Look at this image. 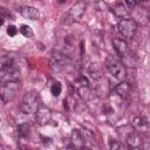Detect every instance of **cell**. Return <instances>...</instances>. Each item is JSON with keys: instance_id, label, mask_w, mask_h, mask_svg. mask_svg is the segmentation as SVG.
Returning a JSON list of instances; mask_svg holds the SVG:
<instances>
[{"instance_id": "obj_1", "label": "cell", "mask_w": 150, "mask_h": 150, "mask_svg": "<svg viewBox=\"0 0 150 150\" xmlns=\"http://www.w3.org/2000/svg\"><path fill=\"white\" fill-rule=\"evenodd\" d=\"M41 105L42 104L40 94L36 90H29L23 95L20 108L25 115H33L38 111Z\"/></svg>"}, {"instance_id": "obj_2", "label": "cell", "mask_w": 150, "mask_h": 150, "mask_svg": "<svg viewBox=\"0 0 150 150\" xmlns=\"http://www.w3.org/2000/svg\"><path fill=\"white\" fill-rule=\"evenodd\" d=\"M20 81L16 80V81H9V82H6V83H1V87H0V96H1V100L5 104L12 102L19 90H20Z\"/></svg>"}, {"instance_id": "obj_3", "label": "cell", "mask_w": 150, "mask_h": 150, "mask_svg": "<svg viewBox=\"0 0 150 150\" xmlns=\"http://www.w3.org/2000/svg\"><path fill=\"white\" fill-rule=\"evenodd\" d=\"M117 30L122 35L123 39L130 40L135 36V34L137 32V22L132 18L121 19L117 23Z\"/></svg>"}, {"instance_id": "obj_4", "label": "cell", "mask_w": 150, "mask_h": 150, "mask_svg": "<svg viewBox=\"0 0 150 150\" xmlns=\"http://www.w3.org/2000/svg\"><path fill=\"white\" fill-rule=\"evenodd\" d=\"M105 68L116 79V80H120V81H123L127 76V69L124 67V64L122 62H120L118 60H116L115 57L112 56H109L107 60H105Z\"/></svg>"}, {"instance_id": "obj_5", "label": "cell", "mask_w": 150, "mask_h": 150, "mask_svg": "<svg viewBox=\"0 0 150 150\" xmlns=\"http://www.w3.org/2000/svg\"><path fill=\"white\" fill-rule=\"evenodd\" d=\"M68 63V56L60 50H52L49 55V66L53 71L62 70Z\"/></svg>"}, {"instance_id": "obj_6", "label": "cell", "mask_w": 150, "mask_h": 150, "mask_svg": "<svg viewBox=\"0 0 150 150\" xmlns=\"http://www.w3.org/2000/svg\"><path fill=\"white\" fill-rule=\"evenodd\" d=\"M73 88L81 98H83V100L88 98V96L90 94V84H89V81L87 77L80 76V77L75 79L73 81Z\"/></svg>"}, {"instance_id": "obj_7", "label": "cell", "mask_w": 150, "mask_h": 150, "mask_svg": "<svg viewBox=\"0 0 150 150\" xmlns=\"http://www.w3.org/2000/svg\"><path fill=\"white\" fill-rule=\"evenodd\" d=\"M87 2L86 1H77L75 5H73L68 12V19L70 22H77L82 19L84 12H86Z\"/></svg>"}, {"instance_id": "obj_8", "label": "cell", "mask_w": 150, "mask_h": 150, "mask_svg": "<svg viewBox=\"0 0 150 150\" xmlns=\"http://www.w3.org/2000/svg\"><path fill=\"white\" fill-rule=\"evenodd\" d=\"M52 120V110L45 105H41L35 112V122L40 127L47 125Z\"/></svg>"}, {"instance_id": "obj_9", "label": "cell", "mask_w": 150, "mask_h": 150, "mask_svg": "<svg viewBox=\"0 0 150 150\" xmlns=\"http://www.w3.org/2000/svg\"><path fill=\"white\" fill-rule=\"evenodd\" d=\"M86 138L83 136V134L77 130V129H74L73 132H71V136H70V143H71V146L73 148H76V149H82L86 146Z\"/></svg>"}, {"instance_id": "obj_10", "label": "cell", "mask_w": 150, "mask_h": 150, "mask_svg": "<svg viewBox=\"0 0 150 150\" xmlns=\"http://www.w3.org/2000/svg\"><path fill=\"white\" fill-rule=\"evenodd\" d=\"M18 11L25 19H28V20H38L40 18L39 9L32 6H21Z\"/></svg>"}, {"instance_id": "obj_11", "label": "cell", "mask_w": 150, "mask_h": 150, "mask_svg": "<svg viewBox=\"0 0 150 150\" xmlns=\"http://www.w3.org/2000/svg\"><path fill=\"white\" fill-rule=\"evenodd\" d=\"M112 46L116 50V53L123 57L127 53H128V43L125 42L124 39H120V38H114L112 39Z\"/></svg>"}, {"instance_id": "obj_12", "label": "cell", "mask_w": 150, "mask_h": 150, "mask_svg": "<svg viewBox=\"0 0 150 150\" xmlns=\"http://www.w3.org/2000/svg\"><path fill=\"white\" fill-rule=\"evenodd\" d=\"M125 142H127V146L130 149H139L142 146V139H141L139 135L134 131L127 136Z\"/></svg>"}, {"instance_id": "obj_13", "label": "cell", "mask_w": 150, "mask_h": 150, "mask_svg": "<svg viewBox=\"0 0 150 150\" xmlns=\"http://www.w3.org/2000/svg\"><path fill=\"white\" fill-rule=\"evenodd\" d=\"M115 91L116 94L122 97V98H128L129 93H130V84L125 81H121L116 87H115Z\"/></svg>"}, {"instance_id": "obj_14", "label": "cell", "mask_w": 150, "mask_h": 150, "mask_svg": "<svg viewBox=\"0 0 150 150\" xmlns=\"http://www.w3.org/2000/svg\"><path fill=\"white\" fill-rule=\"evenodd\" d=\"M131 124H132L134 129H136V130L139 131V132H144V131L148 130V122H146L145 118H143V117H141V116L135 117V118L132 120Z\"/></svg>"}, {"instance_id": "obj_15", "label": "cell", "mask_w": 150, "mask_h": 150, "mask_svg": "<svg viewBox=\"0 0 150 150\" xmlns=\"http://www.w3.org/2000/svg\"><path fill=\"white\" fill-rule=\"evenodd\" d=\"M88 5H90L97 12H107L109 9L107 2L104 0H86Z\"/></svg>"}, {"instance_id": "obj_16", "label": "cell", "mask_w": 150, "mask_h": 150, "mask_svg": "<svg viewBox=\"0 0 150 150\" xmlns=\"http://www.w3.org/2000/svg\"><path fill=\"white\" fill-rule=\"evenodd\" d=\"M16 134H18V137L20 139H26L29 137V134H30V128L27 123H22L18 127V130H16Z\"/></svg>"}, {"instance_id": "obj_17", "label": "cell", "mask_w": 150, "mask_h": 150, "mask_svg": "<svg viewBox=\"0 0 150 150\" xmlns=\"http://www.w3.org/2000/svg\"><path fill=\"white\" fill-rule=\"evenodd\" d=\"M111 11L114 12V14H115L117 18H121V19L127 18V15H128V13H129L128 9L125 8V6H123L122 4H117V5L112 6Z\"/></svg>"}, {"instance_id": "obj_18", "label": "cell", "mask_w": 150, "mask_h": 150, "mask_svg": "<svg viewBox=\"0 0 150 150\" xmlns=\"http://www.w3.org/2000/svg\"><path fill=\"white\" fill-rule=\"evenodd\" d=\"M61 91H62V86H61V83H60L59 81H54V82L50 84V93H52V95L55 96V97H57V96H60Z\"/></svg>"}, {"instance_id": "obj_19", "label": "cell", "mask_w": 150, "mask_h": 150, "mask_svg": "<svg viewBox=\"0 0 150 150\" xmlns=\"http://www.w3.org/2000/svg\"><path fill=\"white\" fill-rule=\"evenodd\" d=\"M19 30H20V33L25 38H33V35H34V32H33L32 27L28 26V25H21L20 28H19Z\"/></svg>"}, {"instance_id": "obj_20", "label": "cell", "mask_w": 150, "mask_h": 150, "mask_svg": "<svg viewBox=\"0 0 150 150\" xmlns=\"http://www.w3.org/2000/svg\"><path fill=\"white\" fill-rule=\"evenodd\" d=\"M63 103H64V108H66L67 110H71V109H74L76 101H75V98H74L73 96H68V97L64 98Z\"/></svg>"}, {"instance_id": "obj_21", "label": "cell", "mask_w": 150, "mask_h": 150, "mask_svg": "<svg viewBox=\"0 0 150 150\" xmlns=\"http://www.w3.org/2000/svg\"><path fill=\"white\" fill-rule=\"evenodd\" d=\"M109 148L110 149H123L124 148V145L122 144V143H120L118 141H116V139H110L109 141Z\"/></svg>"}, {"instance_id": "obj_22", "label": "cell", "mask_w": 150, "mask_h": 150, "mask_svg": "<svg viewBox=\"0 0 150 150\" xmlns=\"http://www.w3.org/2000/svg\"><path fill=\"white\" fill-rule=\"evenodd\" d=\"M124 2H125V5H127L128 9H134V8L137 7L139 0H124Z\"/></svg>"}, {"instance_id": "obj_23", "label": "cell", "mask_w": 150, "mask_h": 150, "mask_svg": "<svg viewBox=\"0 0 150 150\" xmlns=\"http://www.w3.org/2000/svg\"><path fill=\"white\" fill-rule=\"evenodd\" d=\"M6 32H7V34L9 36H15L18 34V28L15 26H13V25H9V26H7Z\"/></svg>"}, {"instance_id": "obj_24", "label": "cell", "mask_w": 150, "mask_h": 150, "mask_svg": "<svg viewBox=\"0 0 150 150\" xmlns=\"http://www.w3.org/2000/svg\"><path fill=\"white\" fill-rule=\"evenodd\" d=\"M7 19H9V14L6 12V8L2 7L1 8V25H4Z\"/></svg>"}, {"instance_id": "obj_25", "label": "cell", "mask_w": 150, "mask_h": 150, "mask_svg": "<svg viewBox=\"0 0 150 150\" xmlns=\"http://www.w3.org/2000/svg\"><path fill=\"white\" fill-rule=\"evenodd\" d=\"M66 1H67V0H57L59 4H63V2H66Z\"/></svg>"}, {"instance_id": "obj_26", "label": "cell", "mask_w": 150, "mask_h": 150, "mask_svg": "<svg viewBox=\"0 0 150 150\" xmlns=\"http://www.w3.org/2000/svg\"><path fill=\"white\" fill-rule=\"evenodd\" d=\"M139 1H148V0H139Z\"/></svg>"}, {"instance_id": "obj_27", "label": "cell", "mask_w": 150, "mask_h": 150, "mask_svg": "<svg viewBox=\"0 0 150 150\" xmlns=\"http://www.w3.org/2000/svg\"><path fill=\"white\" fill-rule=\"evenodd\" d=\"M35 1H40V0H35Z\"/></svg>"}, {"instance_id": "obj_28", "label": "cell", "mask_w": 150, "mask_h": 150, "mask_svg": "<svg viewBox=\"0 0 150 150\" xmlns=\"http://www.w3.org/2000/svg\"><path fill=\"white\" fill-rule=\"evenodd\" d=\"M149 21H150V18H149Z\"/></svg>"}]
</instances>
